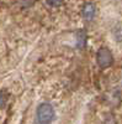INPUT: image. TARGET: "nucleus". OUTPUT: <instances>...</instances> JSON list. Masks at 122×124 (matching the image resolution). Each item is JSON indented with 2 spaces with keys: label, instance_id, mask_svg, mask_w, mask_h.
<instances>
[{
  "label": "nucleus",
  "instance_id": "f257e3e1",
  "mask_svg": "<svg viewBox=\"0 0 122 124\" xmlns=\"http://www.w3.org/2000/svg\"><path fill=\"white\" fill-rule=\"evenodd\" d=\"M56 117L54 108L49 103H42L37 108V120L39 124H49Z\"/></svg>",
  "mask_w": 122,
  "mask_h": 124
},
{
  "label": "nucleus",
  "instance_id": "f03ea898",
  "mask_svg": "<svg viewBox=\"0 0 122 124\" xmlns=\"http://www.w3.org/2000/svg\"><path fill=\"white\" fill-rule=\"evenodd\" d=\"M96 60H97V63L100 67H103V68H106L109 67L111 63H112V54L110 52V50L106 48V47H101L99 51H97V54H96Z\"/></svg>",
  "mask_w": 122,
  "mask_h": 124
},
{
  "label": "nucleus",
  "instance_id": "7ed1b4c3",
  "mask_svg": "<svg viewBox=\"0 0 122 124\" xmlns=\"http://www.w3.org/2000/svg\"><path fill=\"white\" fill-rule=\"evenodd\" d=\"M95 6L93 4H85L84 8H83V16L86 19V20H91L94 16H95Z\"/></svg>",
  "mask_w": 122,
  "mask_h": 124
},
{
  "label": "nucleus",
  "instance_id": "20e7f679",
  "mask_svg": "<svg viewBox=\"0 0 122 124\" xmlns=\"http://www.w3.org/2000/svg\"><path fill=\"white\" fill-rule=\"evenodd\" d=\"M46 1H47V4H48L49 6L57 8V6H59V5H62L63 0H46Z\"/></svg>",
  "mask_w": 122,
  "mask_h": 124
},
{
  "label": "nucleus",
  "instance_id": "39448f33",
  "mask_svg": "<svg viewBox=\"0 0 122 124\" xmlns=\"http://www.w3.org/2000/svg\"><path fill=\"white\" fill-rule=\"evenodd\" d=\"M6 101H7V97L4 92H0V108H3L5 104H6Z\"/></svg>",
  "mask_w": 122,
  "mask_h": 124
}]
</instances>
